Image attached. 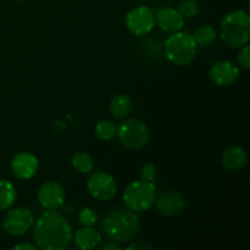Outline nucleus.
<instances>
[{"instance_id":"nucleus-1","label":"nucleus","mask_w":250,"mask_h":250,"mask_svg":"<svg viewBox=\"0 0 250 250\" xmlns=\"http://www.w3.org/2000/svg\"><path fill=\"white\" fill-rule=\"evenodd\" d=\"M34 244L43 250H65L73 238L72 227L65 216L48 210L34 221Z\"/></svg>"},{"instance_id":"nucleus-2","label":"nucleus","mask_w":250,"mask_h":250,"mask_svg":"<svg viewBox=\"0 0 250 250\" xmlns=\"http://www.w3.org/2000/svg\"><path fill=\"white\" fill-rule=\"evenodd\" d=\"M102 229L105 236L111 241L127 242L138 232L139 216L128 208L112 210L103 220Z\"/></svg>"},{"instance_id":"nucleus-3","label":"nucleus","mask_w":250,"mask_h":250,"mask_svg":"<svg viewBox=\"0 0 250 250\" xmlns=\"http://www.w3.org/2000/svg\"><path fill=\"white\" fill-rule=\"evenodd\" d=\"M220 37L225 45L241 49L250 38V16L244 10L229 12L220 24Z\"/></svg>"},{"instance_id":"nucleus-4","label":"nucleus","mask_w":250,"mask_h":250,"mask_svg":"<svg viewBox=\"0 0 250 250\" xmlns=\"http://www.w3.org/2000/svg\"><path fill=\"white\" fill-rule=\"evenodd\" d=\"M165 56L171 63L176 66H187L194 60L198 51L193 34L178 31L171 33L164 45Z\"/></svg>"},{"instance_id":"nucleus-5","label":"nucleus","mask_w":250,"mask_h":250,"mask_svg":"<svg viewBox=\"0 0 250 250\" xmlns=\"http://www.w3.org/2000/svg\"><path fill=\"white\" fill-rule=\"evenodd\" d=\"M124 202L129 210L143 212L154 204L156 199V188L153 182L133 181L126 186L124 190Z\"/></svg>"},{"instance_id":"nucleus-6","label":"nucleus","mask_w":250,"mask_h":250,"mask_svg":"<svg viewBox=\"0 0 250 250\" xmlns=\"http://www.w3.org/2000/svg\"><path fill=\"white\" fill-rule=\"evenodd\" d=\"M116 136L125 148L141 150L149 142V128L138 119H129L119 125Z\"/></svg>"},{"instance_id":"nucleus-7","label":"nucleus","mask_w":250,"mask_h":250,"mask_svg":"<svg viewBox=\"0 0 250 250\" xmlns=\"http://www.w3.org/2000/svg\"><path fill=\"white\" fill-rule=\"evenodd\" d=\"M87 188L89 194L99 202H109L117 193L116 181L104 171L92 173L88 178Z\"/></svg>"},{"instance_id":"nucleus-8","label":"nucleus","mask_w":250,"mask_h":250,"mask_svg":"<svg viewBox=\"0 0 250 250\" xmlns=\"http://www.w3.org/2000/svg\"><path fill=\"white\" fill-rule=\"evenodd\" d=\"M126 27L134 36H146L155 26L154 12L149 6H137L126 15Z\"/></svg>"},{"instance_id":"nucleus-9","label":"nucleus","mask_w":250,"mask_h":250,"mask_svg":"<svg viewBox=\"0 0 250 250\" xmlns=\"http://www.w3.org/2000/svg\"><path fill=\"white\" fill-rule=\"evenodd\" d=\"M34 225V216L27 208H15L4 217L2 227L11 236H22L27 233Z\"/></svg>"},{"instance_id":"nucleus-10","label":"nucleus","mask_w":250,"mask_h":250,"mask_svg":"<svg viewBox=\"0 0 250 250\" xmlns=\"http://www.w3.org/2000/svg\"><path fill=\"white\" fill-rule=\"evenodd\" d=\"M209 77L219 87H229L238 81L239 70L231 61L220 60L210 67Z\"/></svg>"},{"instance_id":"nucleus-11","label":"nucleus","mask_w":250,"mask_h":250,"mask_svg":"<svg viewBox=\"0 0 250 250\" xmlns=\"http://www.w3.org/2000/svg\"><path fill=\"white\" fill-rule=\"evenodd\" d=\"M38 200L46 210H58L65 202V190L58 182L49 181L38 189Z\"/></svg>"},{"instance_id":"nucleus-12","label":"nucleus","mask_w":250,"mask_h":250,"mask_svg":"<svg viewBox=\"0 0 250 250\" xmlns=\"http://www.w3.org/2000/svg\"><path fill=\"white\" fill-rule=\"evenodd\" d=\"M38 159L28 151L16 154L11 161V170L20 180H29L38 171Z\"/></svg>"},{"instance_id":"nucleus-13","label":"nucleus","mask_w":250,"mask_h":250,"mask_svg":"<svg viewBox=\"0 0 250 250\" xmlns=\"http://www.w3.org/2000/svg\"><path fill=\"white\" fill-rule=\"evenodd\" d=\"M155 23L166 33H175L185 26V17L173 7H163L154 15Z\"/></svg>"},{"instance_id":"nucleus-14","label":"nucleus","mask_w":250,"mask_h":250,"mask_svg":"<svg viewBox=\"0 0 250 250\" xmlns=\"http://www.w3.org/2000/svg\"><path fill=\"white\" fill-rule=\"evenodd\" d=\"M154 203L156 204V210L159 214L167 217L176 216L185 208V198L175 190H167L163 193Z\"/></svg>"},{"instance_id":"nucleus-15","label":"nucleus","mask_w":250,"mask_h":250,"mask_svg":"<svg viewBox=\"0 0 250 250\" xmlns=\"http://www.w3.org/2000/svg\"><path fill=\"white\" fill-rule=\"evenodd\" d=\"M248 155L241 146H229L224 151L221 156V164L226 170L238 171L246 166Z\"/></svg>"},{"instance_id":"nucleus-16","label":"nucleus","mask_w":250,"mask_h":250,"mask_svg":"<svg viewBox=\"0 0 250 250\" xmlns=\"http://www.w3.org/2000/svg\"><path fill=\"white\" fill-rule=\"evenodd\" d=\"M102 241V234L92 227L80 229L75 234V243L80 249H92L97 247Z\"/></svg>"},{"instance_id":"nucleus-17","label":"nucleus","mask_w":250,"mask_h":250,"mask_svg":"<svg viewBox=\"0 0 250 250\" xmlns=\"http://www.w3.org/2000/svg\"><path fill=\"white\" fill-rule=\"evenodd\" d=\"M133 109V102L127 94L115 95L110 103V111L115 119H126Z\"/></svg>"},{"instance_id":"nucleus-18","label":"nucleus","mask_w":250,"mask_h":250,"mask_svg":"<svg viewBox=\"0 0 250 250\" xmlns=\"http://www.w3.org/2000/svg\"><path fill=\"white\" fill-rule=\"evenodd\" d=\"M16 188L10 181L0 180V211L6 210L16 200Z\"/></svg>"},{"instance_id":"nucleus-19","label":"nucleus","mask_w":250,"mask_h":250,"mask_svg":"<svg viewBox=\"0 0 250 250\" xmlns=\"http://www.w3.org/2000/svg\"><path fill=\"white\" fill-rule=\"evenodd\" d=\"M193 38H194L198 46H209L216 41L217 33L214 27L204 24L195 31V33L193 34Z\"/></svg>"},{"instance_id":"nucleus-20","label":"nucleus","mask_w":250,"mask_h":250,"mask_svg":"<svg viewBox=\"0 0 250 250\" xmlns=\"http://www.w3.org/2000/svg\"><path fill=\"white\" fill-rule=\"evenodd\" d=\"M71 165L80 173H89L93 170V159L85 151H77L71 159Z\"/></svg>"},{"instance_id":"nucleus-21","label":"nucleus","mask_w":250,"mask_h":250,"mask_svg":"<svg viewBox=\"0 0 250 250\" xmlns=\"http://www.w3.org/2000/svg\"><path fill=\"white\" fill-rule=\"evenodd\" d=\"M117 127L110 120H102L95 126V134L102 141H111L116 136Z\"/></svg>"},{"instance_id":"nucleus-22","label":"nucleus","mask_w":250,"mask_h":250,"mask_svg":"<svg viewBox=\"0 0 250 250\" xmlns=\"http://www.w3.org/2000/svg\"><path fill=\"white\" fill-rule=\"evenodd\" d=\"M178 11L185 19H193L199 14V4L197 0H181L178 4Z\"/></svg>"},{"instance_id":"nucleus-23","label":"nucleus","mask_w":250,"mask_h":250,"mask_svg":"<svg viewBox=\"0 0 250 250\" xmlns=\"http://www.w3.org/2000/svg\"><path fill=\"white\" fill-rule=\"evenodd\" d=\"M78 220H80L81 225L84 227H93L97 224L98 216L95 214V211L90 208H84L80 211L78 214Z\"/></svg>"},{"instance_id":"nucleus-24","label":"nucleus","mask_w":250,"mask_h":250,"mask_svg":"<svg viewBox=\"0 0 250 250\" xmlns=\"http://www.w3.org/2000/svg\"><path fill=\"white\" fill-rule=\"evenodd\" d=\"M238 63L243 70L249 71L250 70V50L249 46L244 45L241 48V51L238 54Z\"/></svg>"},{"instance_id":"nucleus-25","label":"nucleus","mask_w":250,"mask_h":250,"mask_svg":"<svg viewBox=\"0 0 250 250\" xmlns=\"http://www.w3.org/2000/svg\"><path fill=\"white\" fill-rule=\"evenodd\" d=\"M141 177L142 180L148 181V182H153L156 177V167L153 164H146L142 167L141 170Z\"/></svg>"},{"instance_id":"nucleus-26","label":"nucleus","mask_w":250,"mask_h":250,"mask_svg":"<svg viewBox=\"0 0 250 250\" xmlns=\"http://www.w3.org/2000/svg\"><path fill=\"white\" fill-rule=\"evenodd\" d=\"M154 247L153 244H150L149 242L146 241H137L133 242L132 244H129L127 247V250H153Z\"/></svg>"},{"instance_id":"nucleus-27","label":"nucleus","mask_w":250,"mask_h":250,"mask_svg":"<svg viewBox=\"0 0 250 250\" xmlns=\"http://www.w3.org/2000/svg\"><path fill=\"white\" fill-rule=\"evenodd\" d=\"M120 249H121V247L114 241L107 242V243L103 244V246L100 247V250H120Z\"/></svg>"},{"instance_id":"nucleus-28","label":"nucleus","mask_w":250,"mask_h":250,"mask_svg":"<svg viewBox=\"0 0 250 250\" xmlns=\"http://www.w3.org/2000/svg\"><path fill=\"white\" fill-rule=\"evenodd\" d=\"M15 250H37L38 247L36 244H29V243H21L17 244V246L14 247Z\"/></svg>"},{"instance_id":"nucleus-29","label":"nucleus","mask_w":250,"mask_h":250,"mask_svg":"<svg viewBox=\"0 0 250 250\" xmlns=\"http://www.w3.org/2000/svg\"><path fill=\"white\" fill-rule=\"evenodd\" d=\"M138 1H146V0H138Z\"/></svg>"}]
</instances>
